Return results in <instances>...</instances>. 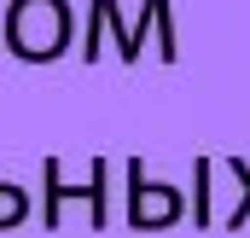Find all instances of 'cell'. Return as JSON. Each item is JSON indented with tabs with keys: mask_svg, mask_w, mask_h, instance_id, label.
I'll return each mask as SVG.
<instances>
[{
	"mask_svg": "<svg viewBox=\"0 0 250 238\" xmlns=\"http://www.w3.org/2000/svg\"><path fill=\"white\" fill-rule=\"evenodd\" d=\"M6 47L23 64H53L70 47V0H12L6 6Z\"/></svg>",
	"mask_w": 250,
	"mask_h": 238,
	"instance_id": "obj_1",
	"label": "cell"
},
{
	"mask_svg": "<svg viewBox=\"0 0 250 238\" xmlns=\"http://www.w3.org/2000/svg\"><path fill=\"white\" fill-rule=\"evenodd\" d=\"M169 18V0H146V12H140V23H123L117 18V0H87V35H82V64L105 59V35H117V59L134 64L146 53V35L157 29Z\"/></svg>",
	"mask_w": 250,
	"mask_h": 238,
	"instance_id": "obj_2",
	"label": "cell"
},
{
	"mask_svg": "<svg viewBox=\"0 0 250 238\" xmlns=\"http://www.w3.org/2000/svg\"><path fill=\"white\" fill-rule=\"evenodd\" d=\"M41 180H47V209H41V227H47V233L64 227V203H76V198L87 203L93 227H111V163H105V157L87 169V186H70L64 169H59V157L41 163Z\"/></svg>",
	"mask_w": 250,
	"mask_h": 238,
	"instance_id": "obj_3",
	"label": "cell"
},
{
	"mask_svg": "<svg viewBox=\"0 0 250 238\" xmlns=\"http://www.w3.org/2000/svg\"><path fill=\"white\" fill-rule=\"evenodd\" d=\"M128 192H123V221L134 233H157V227H175L181 215H187V192H175V186H157V180H146V163L140 157H128Z\"/></svg>",
	"mask_w": 250,
	"mask_h": 238,
	"instance_id": "obj_4",
	"label": "cell"
},
{
	"mask_svg": "<svg viewBox=\"0 0 250 238\" xmlns=\"http://www.w3.org/2000/svg\"><path fill=\"white\" fill-rule=\"evenodd\" d=\"M209 180H215V157H198L192 163V227H215V209H209Z\"/></svg>",
	"mask_w": 250,
	"mask_h": 238,
	"instance_id": "obj_5",
	"label": "cell"
},
{
	"mask_svg": "<svg viewBox=\"0 0 250 238\" xmlns=\"http://www.w3.org/2000/svg\"><path fill=\"white\" fill-rule=\"evenodd\" d=\"M221 169H227V175L239 180V192H245V198H239V209H233V215H227V221H221V227H227V233H239V227H245V221H250V169H245V163H239V157H227V163H221Z\"/></svg>",
	"mask_w": 250,
	"mask_h": 238,
	"instance_id": "obj_6",
	"label": "cell"
},
{
	"mask_svg": "<svg viewBox=\"0 0 250 238\" xmlns=\"http://www.w3.org/2000/svg\"><path fill=\"white\" fill-rule=\"evenodd\" d=\"M23 215H29V192H23V186H6V180H0V227H18Z\"/></svg>",
	"mask_w": 250,
	"mask_h": 238,
	"instance_id": "obj_7",
	"label": "cell"
}]
</instances>
